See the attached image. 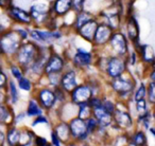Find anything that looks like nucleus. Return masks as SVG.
<instances>
[{
	"label": "nucleus",
	"mask_w": 155,
	"mask_h": 146,
	"mask_svg": "<svg viewBox=\"0 0 155 146\" xmlns=\"http://www.w3.org/2000/svg\"><path fill=\"white\" fill-rule=\"evenodd\" d=\"M36 53H37V49L33 43H25L18 50V54H17L18 62L22 66H28L33 60L35 62Z\"/></svg>",
	"instance_id": "1"
},
{
	"label": "nucleus",
	"mask_w": 155,
	"mask_h": 146,
	"mask_svg": "<svg viewBox=\"0 0 155 146\" xmlns=\"http://www.w3.org/2000/svg\"><path fill=\"white\" fill-rule=\"evenodd\" d=\"M19 47V38H18V32L16 33H8L5 34L1 38V49L5 53L12 54L16 52Z\"/></svg>",
	"instance_id": "2"
},
{
	"label": "nucleus",
	"mask_w": 155,
	"mask_h": 146,
	"mask_svg": "<svg viewBox=\"0 0 155 146\" xmlns=\"http://www.w3.org/2000/svg\"><path fill=\"white\" fill-rule=\"evenodd\" d=\"M72 102L75 104H84L91 100V90L89 87L87 86H80L77 87L74 90L72 91Z\"/></svg>",
	"instance_id": "3"
},
{
	"label": "nucleus",
	"mask_w": 155,
	"mask_h": 146,
	"mask_svg": "<svg viewBox=\"0 0 155 146\" xmlns=\"http://www.w3.org/2000/svg\"><path fill=\"white\" fill-rule=\"evenodd\" d=\"M70 127V131L72 133L73 137L75 138H80L81 140L86 138L88 130H87V125L82 119H74L72 120V122L69 125Z\"/></svg>",
	"instance_id": "4"
},
{
	"label": "nucleus",
	"mask_w": 155,
	"mask_h": 146,
	"mask_svg": "<svg viewBox=\"0 0 155 146\" xmlns=\"http://www.w3.org/2000/svg\"><path fill=\"white\" fill-rule=\"evenodd\" d=\"M112 36V28L110 26H107V24H101V26L98 27L94 40H95V43L97 45H104V43L110 40Z\"/></svg>",
	"instance_id": "5"
},
{
	"label": "nucleus",
	"mask_w": 155,
	"mask_h": 146,
	"mask_svg": "<svg viewBox=\"0 0 155 146\" xmlns=\"http://www.w3.org/2000/svg\"><path fill=\"white\" fill-rule=\"evenodd\" d=\"M125 65L124 62L120 58H110V60L108 62L107 65V73L108 75H110L112 78H118L122 74V72L124 71Z\"/></svg>",
	"instance_id": "6"
},
{
	"label": "nucleus",
	"mask_w": 155,
	"mask_h": 146,
	"mask_svg": "<svg viewBox=\"0 0 155 146\" xmlns=\"http://www.w3.org/2000/svg\"><path fill=\"white\" fill-rule=\"evenodd\" d=\"M110 45L114 48V50L118 54H125L127 52V40H125V37L123 36L121 33H115L113 34L112 38H110Z\"/></svg>",
	"instance_id": "7"
},
{
	"label": "nucleus",
	"mask_w": 155,
	"mask_h": 146,
	"mask_svg": "<svg viewBox=\"0 0 155 146\" xmlns=\"http://www.w3.org/2000/svg\"><path fill=\"white\" fill-rule=\"evenodd\" d=\"M98 24L95 20H91V21L87 22L85 26H83L82 28L80 29V34L84 37L85 39L87 40L91 41L95 39V35H96V32H97V29H98Z\"/></svg>",
	"instance_id": "8"
},
{
	"label": "nucleus",
	"mask_w": 155,
	"mask_h": 146,
	"mask_svg": "<svg viewBox=\"0 0 155 146\" xmlns=\"http://www.w3.org/2000/svg\"><path fill=\"white\" fill-rule=\"evenodd\" d=\"M63 66H64V62H63V59L58 55H52L51 57L49 58L47 65H46V72L48 74H51V73H56L58 71L62 70Z\"/></svg>",
	"instance_id": "9"
},
{
	"label": "nucleus",
	"mask_w": 155,
	"mask_h": 146,
	"mask_svg": "<svg viewBox=\"0 0 155 146\" xmlns=\"http://www.w3.org/2000/svg\"><path fill=\"white\" fill-rule=\"evenodd\" d=\"M94 113H95V116L98 120V122H99L102 126H106V125H108L110 123V120H112V116H112V114L108 113L103 108V106L94 108Z\"/></svg>",
	"instance_id": "10"
},
{
	"label": "nucleus",
	"mask_w": 155,
	"mask_h": 146,
	"mask_svg": "<svg viewBox=\"0 0 155 146\" xmlns=\"http://www.w3.org/2000/svg\"><path fill=\"white\" fill-rule=\"evenodd\" d=\"M113 88L119 93H127L133 89V84L123 78H116L113 82Z\"/></svg>",
	"instance_id": "11"
},
{
	"label": "nucleus",
	"mask_w": 155,
	"mask_h": 146,
	"mask_svg": "<svg viewBox=\"0 0 155 146\" xmlns=\"http://www.w3.org/2000/svg\"><path fill=\"white\" fill-rule=\"evenodd\" d=\"M62 86L66 91L74 90L77 88V82H75V73L73 71H69L63 76Z\"/></svg>",
	"instance_id": "12"
},
{
	"label": "nucleus",
	"mask_w": 155,
	"mask_h": 146,
	"mask_svg": "<svg viewBox=\"0 0 155 146\" xmlns=\"http://www.w3.org/2000/svg\"><path fill=\"white\" fill-rule=\"evenodd\" d=\"M9 14L14 19L18 20L20 22H24V24H30L31 22V16L19 8H11Z\"/></svg>",
	"instance_id": "13"
},
{
	"label": "nucleus",
	"mask_w": 155,
	"mask_h": 146,
	"mask_svg": "<svg viewBox=\"0 0 155 146\" xmlns=\"http://www.w3.org/2000/svg\"><path fill=\"white\" fill-rule=\"evenodd\" d=\"M39 101L44 105V107L50 108L53 106L54 102H55V95L52 91L45 89L39 92Z\"/></svg>",
	"instance_id": "14"
},
{
	"label": "nucleus",
	"mask_w": 155,
	"mask_h": 146,
	"mask_svg": "<svg viewBox=\"0 0 155 146\" xmlns=\"http://www.w3.org/2000/svg\"><path fill=\"white\" fill-rule=\"evenodd\" d=\"M72 8V0H56L53 10L58 15H64Z\"/></svg>",
	"instance_id": "15"
},
{
	"label": "nucleus",
	"mask_w": 155,
	"mask_h": 146,
	"mask_svg": "<svg viewBox=\"0 0 155 146\" xmlns=\"http://www.w3.org/2000/svg\"><path fill=\"white\" fill-rule=\"evenodd\" d=\"M31 36L34 40L36 41H48L52 38H58L61 36L58 33H48V32H41V31H32Z\"/></svg>",
	"instance_id": "16"
},
{
	"label": "nucleus",
	"mask_w": 155,
	"mask_h": 146,
	"mask_svg": "<svg viewBox=\"0 0 155 146\" xmlns=\"http://www.w3.org/2000/svg\"><path fill=\"white\" fill-rule=\"evenodd\" d=\"M91 55L89 53H87V52H84L83 50H79V52L74 56V64L80 67L89 65L91 64Z\"/></svg>",
	"instance_id": "17"
},
{
	"label": "nucleus",
	"mask_w": 155,
	"mask_h": 146,
	"mask_svg": "<svg viewBox=\"0 0 155 146\" xmlns=\"http://www.w3.org/2000/svg\"><path fill=\"white\" fill-rule=\"evenodd\" d=\"M115 120L121 127H130L132 125L131 116L123 111H116L115 113Z\"/></svg>",
	"instance_id": "18"
},
{
	"label": "nucleus",
	"mask_w": 155,
	"mask_h": 146,
	"mask_svg": "<svg viewBox=\"0 0 155 146\" xmlns=\"http://www.w3.org/2000/svg\"><path fill=\"white\" fill-rule=\"evenodd\" d=\"M91 20H93V17H91V15L89 13L84 12V11L80 12V13L78 14L77 20H75V29H77V30H80L83 26H85L87 22L91 21Z\"/></svg>",
	"instance_id": "19"
},
{
	"label": "nucleus",
	"mask_w": 155,
	"mask_h": 146,
	"mask_svg": "<svg viewBox=\"0 0 155 146\" xmlns=\"http://www.w3.org/2000/svg\"><path fill=\"white\" fill-rule=\"evenodd\" d=\"M127 34H129L130 38L132 40L136 41L138 38V27H137V22L134 19L133 17H131L127 21Z\"/></svg>",
	"instance_id": "20"
},
{
	"label": "nucleus",
	"mask_w": 155,
	"mask_h": 146,
	"mask_svg": "<svg viewBox=\"0 0 155 146\" xmlns=\"http://www.w3.org/2000/svg\"><path fill=\"white\" fill-rule=\"evenodd\" d=\"M31 13H32V17L34 18L35 20H37V21H43V20H45V18L47 17V13L45 12V10L41 9V7H37V5L32 7Z\"/></svg>",
	"instance_id": "21"
},
{
	"label": "nucleus",
	"mask_w": 155,
	"mask_h": 146,
	"mask_svg": "<svg viewBox=\"0 0 155 146\" xmlns=\"http://www.w3.org/2000/svg\"><path fill=\"white\" fill-rule=\"evenodd\" d=\"M20 137H21V133L19 132L16 129H12L11 131L8 135V141H9L10 145L15 146L17 145L18 142H20Z\"/></svg>",
	"instance_id": "22"
},
{
	"label": "nucleus",
	"mask_w": 155,
	"mask_h": 146,
	"mask_svg": "<svg viewBox=\"0 0 155 146\" xmlns=\"http://www.w3.org/2000/svg\"><path fill=\"white\" fill-rule=\"evenodd\" d=\"M69 132L70 131V127H68L66 124H61L56 129V133H58V138L62 140H67L69 137Z\"/></svg>",
	"instance_id": "23"
},
{
	"label": "nucleus",
	"mask_w": 155,
	"mask_h": 146,
	"mask_svg": "<svg viewBox=\"0 0 155 146\" xmlns=\"http://www.w3.org/2000/svg\"><path fill=\"white\" fill-rule=\"evenodd\" d=\"M142 56L146 62H153L154 56H153V50L149 46H143L142 47Z\"/></svg>",
	"instance_id": "24"
},
{
	"label": "nucleus",
	"mask_w": 155,
	"mask_h": 146,
	"mask_svg": "<svg viewBox=\"0 0 155 146\" xmlns=\"http://www.w3.org/2000/svg\"><path fill=\"white\" fill-rule=\"evenodd\" d=\"M81 110H80V119L82 120H86V119L89 118L91 116V106L88 105L87 103L81 104Z\"/></svg>",
	"instance_id": "25"
},
{
	"label": "nucleus",
	"mask_w": 155,
	"mask_h": 146,
	"mask_svg": "<svg viewBox=\"0 0 155 146\" xmlns=\"http://www.w3.org/2000/svg\"><path fill=\"white\" fill-rule=\"evenodd\" d=\"M0 112H1V113H0V120H1V122L10 123V121H11V119H12V114L10 113L9 109H7L5 106H1Z\"/></svg>",
	"instance_id": "26"
},
{
	"label": "nucleus",
	"mask_w": 155,
	"mask_h": 146,
	"mask_svg": "<svg viewBox=\"0 0 155 146\" xmlns=\"http://www.w3.org/2000/svg\"><path fill=\"white\" fill-rule=\"evenodd\" d=\"M41 113V110L39 109V107L37 106V104L34 101H31L29 104L28 108V114L29 116H39Z\"/></svg>",
	"instance_id": "27"
},
{
	"label": "nucleus",
	"mask_w": 155,
	"mask_h": 146,
	"mask_svg": "<svg viewBox=\"0 0 155 146\" xmlns=\"http://www.w3.org/2000/svg\"><path fill=\"white\" fill-rule=\"evenodd\" d=\"M133 141H134V144L138 146H142L146 142V137L142 132H137L136 135H134L133 137Z\"/></svg>",
	"instance_id": "28"
},
{
	"label": "nucleus",
	"mask_w": 155,
	"mask_h": 146,
	"mask_svg": "<svg viewBox=\"0 0 155 146\" xmlns=\"http://www.w3.org/2000/svg\"><path fill=\"white\" fill-rule=\"evenodd\" d=\"M144 97H146V87H144V85H141L135 94V101H141V100L144 99Z\"/></svg>",
	"instance_id": "29"
},
{
	"label": "nucleus",
	"mask_w": 155,
	"mask_h": 146,
	"mask_svg": "<svg viewBox=\"0 0 155 146\" xmlns=\"http://www.w3.org/2000/svg\"><path fill=\"white\" fill-rule=\"evenodd\" d=\"M102 106H103V108L108 112V113L113 114L115 112V106L113 105V103L110 101H107V100L103 101L102 102Z\"/></svg>",
	"instance_id": "30"
},
{
	"label": "nucleus",
	"mask_w": 155,
	"mask_h": 146,
	"mask_svg": "<svg viewBox=\"0 0 155 146\" xmlns=\"http://www.w3.org/2000/svg\"><path fill=\"white\" fill-rule=\"evenodd\" d=\"M19 87L21 89H24V90L29 91L31 89V83L29 82V80H27V78H21L19 80Z\"/></svg>",
	"instance_id": "31"
},
{
	"label": "nucleus",
	"mask_w": 155,
	"mask_h": 146,
	"mask_svg": "<svg viewBox=\"0 0 155 146\" xmlns=\"http://www.w3.org/2000/svg\"><path fill=\"white\" fill-rule=\"evenodd\" d=\"M10 92H11L13 103H16V101H17V99H18V93H17V90H16L15 85H14L13 82L10 83Z\"/></svg>",
	"instance_id": "32"
},
{
	"label": "nucleus",
	"mask_w": 155,
	"mask_h": 146,
	"mask_svg": "<svg viewBox=\"0 0 155 146\" xmlns=\"http://www.w3.org/2000/svg\"><path fill=\"white\" fill-rule=\"evenodd\" d=\"M149 100L151 103H155V82L152 83L149 88Z\"/></svg>",
	"instance_id": "33"
},
{
	"label": "nucleus",
	"mask_w": 155,
	"mask_h": 146,
	"mask_svg": "<svg viewBox=\"0 0 155 146\" xmlns=\"http://www.w3.org/2000/svg\"><path fill=\"white\" fill-rule=\"evenodd\" d=\"M97 119H88L86 122V125H87V130H88V132H91V131H93L94 129L96 128V126H97Z\"/></svg>",
	"instance_id": "34"
},
{
	"label": "nucleus",
	"mask_w": 155,
	"mask_h": 146,
	"mask_svg": "<svg viewBox=\"0 0 155 146\" xmlns=\"http://www.w3.org/2000/svg\"><path fill=\"white\" fill-rule=\"evenodd\" d=\"M83 2H84V0H72V7L75 12L82 11Z\"/></svg>",
	"instance_id": "35"
},
{
	"label": "nucleus",
	"mask_w": 155,
	"mask_h": 146,
	"mask_svg": "<svg viewBox=\"0 0 155 146\" xmlns=\"http://www.w3.org/2000/svg\"><path fill=\"white\" fill-rule=\"evenodd\" d=\"M137 110L140 113H144V111H146V101H144V99L137 102Z\"/></svg>",
	"instance_id": "36"
},
{
	"label": "nucleus",
	"mask_w": 155,
	"mask_h": 146,
	"mask_svg": "<svg viewBox=\"0 0 155 146\" xmlns=\"http://www.w3.org/2000/svg\"><path fill=\"white\" fill-rule=\"evenodd\" d=\"M11 71H12V73H13V75L15 76L16 78H18V80H20V78H21V72H20V70L17 68V67L13 66L11 68Z\"/></svg>",
	"instance_id": "37"
},
{
	"label": "nucleus",
	"mask_w": 155,
	"mask_h": 146,
	"mask_svg": "<svg viewBox=\"0 0 155 146\" xmlns=\"http://www.w3.org/2000/svg\"><path fill=\"white\" fill-rule=\"evenodd\" d=\"M89 105H91L93 108L101 107V106H102V102L100 101V100H98V99H93L91 101V104H89Z\"/></svg>",
	"instance_id": "38"
},
{
	"label": "nucleus",
	"mask_w": 155,
	"mask_h": 146,
	"mask_svg": "<svg viewBox=\"0 0 155 146\" xmlns=\"http://www.w3.org/2000/svg\"><path fill=\"white\" fill-rule=\"evenodd\" d=\"M52 142L55 146H60V138H58V133L56 132H53L52 133Z\"/></svg>",
	"instance_id": "39"
},
{
	"label": "nucleus",
	"mask_w": 155,
	"mask_h": 146,
	"mask_svg": "<svg viewBox=\"0 0 155 146\" xmlns=\"http://www.w3.org/2000/svg\"><path fill=\"white\" fill-rule=\"evenodd\" d=\"M46 143H47V142H46V139H44V138H37L36 139L37 146H44Z\"/></svg>",
	"instance_id": "40"
},
{
	"label": "nucleus",
	"mask_w": 155,
	"mask_h": 146,
	"mask_svg": "<svg viewBox=\"0 0 155 146\" xmlns=\"http://www.w3.org/2000/svg\"><path fill=\"white\" fill-rule=\"evenodd\" d=\"M38 123H47V120H46L45 118H43V116H41V118H38L37 120H35V122L33 123V126L36 124H38Z\"/></svg>",
	"instance_id": "41"
},
{
	"label": "nucleus",
	"mask_w": 155,
	"mask_h": 146,
	"mask_svg": "<svg viewBox=\"0 0 155 146\" xmlns=\"http://www.w3.org/2000/svg\"><path fill=\"white\" fill-rule=\"evenodd\" d=\"M18 33H19V34L21 35L22 38H27V37H28V33H27V31H25V30H18Z\"/></svg>",
	"instance_id": "42"
},
{
	"label": "nucleus",
	"mask_w": 155,
	"mask_h": 146,
	"mask_svg": "<svg viewBox=\"0 0 155 146\" xmlns=\"http://www.w3.org/2000/svg\"><path fill=\"white\" fill-rule=\"evenodd\" d=\"M5 73H1V87H5Z\"/></svg>",
	"instance_id": "43"
},
{
	"label": "nucleus",
	"mask_w": 155,
	"mask_h": 146,
	"mask_svg": "<svg viewBox=\"0 0 155 146\" xmlns=\"http://www.w3.org/2000/svg\"><path fill=\"white\" fill-rule=\"evenodd\" d=\"M151 80L153 81V82H155V70L152 72V74H151Z\"/></svg>",
	"instance_id": "44"
},
{
	"label": "nucleus",
	"mask_w": 155,
	"mask_h": 146,
	"mask_svg": "<svg viewBox=\"0 0 155 146\" xmlns=\"http://www.w3.org/2000/svg\"><path fill=\"white\" fill-rule=\"evenodd\" d=\"M151 132H152L153 135H155V130H154V129H151Z\"/></svg>",
	"instance_id": "45"
},
{
	"label": "nucleus",
	"mask_w": 155,
	"mask_h": 146,
	"mask_svg": "<svg viewBox=\"0 0 155 146\" xmlns=\"http://www.w3.org/2000/svg\"><path fill=\"white\" fill-rule=\"evenodd\" d=\"M153 67H154V68H155V58H154V59H153Z\"/></svg>",
	"instance_id": "46"
},
{
	"label": "nucleus",
	"mask_w": 155,
	"mask_h": 146,
	"mask_svg": "<svg viewBox=\"0 0 155 146\" xmlns=\"http://www.w3.org/2000/svg\"><path fill=\"white\" fill-rule=\"evenodd\" d=\"M5 0H1V5H5Z\"/></svg>",
	"instance_id": "47"
},
{
	"label": "nucleus",
	"mask_w": 155,
	"mask_h": 146,
	"mask_svg": "<svg viewBox=\"0 0 155 146\" xmlns=\"http://www.w3.org/2000/svg\"><path fill=\"white\" fill-rule=\"evenodd\" d=\"M130 146H138V145H136V144H135V145H130Z\"/></svg>",
	"instance_id": "48"
},
{
	"label": "nucleus",
	"mask_w": 155,
	"mask_h": 146,
	"mask_svg": "<svg viewBox=\"0 0 155 146\" xmlns=\"http://www.w3.org/2000/svg\"><path fill=\"white\" fill-rule=\"evenodd\" d=\"M154 118H155V114H154Z\"/></svg>",
	"instance_id": "49"
}]
</instances>
